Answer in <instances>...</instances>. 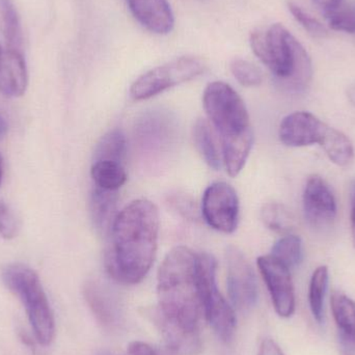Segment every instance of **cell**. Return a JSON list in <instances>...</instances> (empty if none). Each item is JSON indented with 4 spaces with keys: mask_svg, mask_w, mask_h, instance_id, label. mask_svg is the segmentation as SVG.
<instances>
[{
    "mask_svg": "<svg viewBox=\"0 0 355 355\" xmlns=\"http://www.w3.org/2000/svg\"><path fill=\"white\" fill-rule=\"evenodd\" d=\"M288 6H289L290 12L293 15L296 21L300 22V25H302L310 35L316 37H327V28L323 26L322 23L319 22L317 19L313 18L308 12H304L300 6L293 3V2H290Z\"/></svg>",
    "mask_w": 355,
    "mask_h": 355,
    "instance_id": "28",
    "label": "cell"
},
{
    "mask_svg": "<svg viewBox=\"0 0 355 355\" xmlns=\"http://www.w3.org/2000/svg\"><path fill=\"white\" fill-rule=\"evenodd\" d=\"M126 3L137 22L151 33L168 35L174 29V12L168 0H126Z\"/></svg>",
    "mask_w": 355,
    "mask_h": 355,
    "instance_id": "14",
    "label": "cell"
},
{
    "mask_svg": "<svg viewBox=\"0 0 355 355\" xmlns=\"http://www.w3.org/2000/svg\"><path fill=\"white\" fill-rule=\"evenodd\" d=\"M348 97H349L350 102L355 105V85L350 87L348 91Z\"/></svg>",
    "mask_w": 355,
    "mask_h": 355,
    "instance_id": "35",
    "label": "cell"
},
{
    "mask_svg": "<svg viewBox=\"0 0 355 355\" xmlns=\"http://www.w3.org/2000/svg\"><path fill=\"white\" fill-rule=\"evenodd\" d=\"M304 216L312 227H325L337 217V202L322 178L310 177L304 191Z\"/></svg>",
    "mask_w": 355,
    "mask_h": 355,
    "instance_id": "12",
    "label": "cell"
},
{
    "mask_svg": "<svg viewBox=\"0 0 355 355\" xmlns=\"http://www.w3.org/2000/svg\"><path fill=\"white\" fill-rule=\"evenodd\" d=\"M250 46L257 58L290 92H304L313 76L312 60L300 41L279 23L260 27L250 35Z\"/></svg>",
    "mask_w": 355,
    "mask_h": 355,
    "instance_id": "4",
    "label": "cell"
},
{
    "mask_svg": "<svg viewBox=\"0 0 355 355\" xmlns=\"http://www.w3.org/2000/svg\"><path fill=\"white\" fill-rule=\"evenodd\" d=\"M231 72L238 83L243 87H258L262 83L263 75L260 69L248 60H234L231 64Z\"/></svg>",
    "mask_w": 355,
    "mask_h": 355,
    "instance_id": "27",
    "label": "cell"
},
{
    "mask_svg": "<svg viewBox=\"0 0 355 355\" xmlns=\"http://www.w3.org/2000/svg\"><path fill=\"white\" fill-rule=\"evenodd\" d=\"M343 350L345 355H355V350L348 349V348H343Z\"/></svg>",
    "mask_w": 355,
    "mask_h": 355,
    "instance_id": "37",
    "label": "cell"
},
{
    "mask_svg": "<svg viewBox=\"0 0 355 355\" xmlns=\"http://www.w3.org/2000/svg\"><path fill=\"white\" fill-rule=\"evenodd\" d=\"M206 70V64L196 56H182L141 75L131 85L130 95L137 101L147 100L166 89L192 80Z\"/></svg>",
    "mask_w": 355,
    "mask_h": 355,
    "instance_id": "7",
    "label": "cell"
},
{
    "mask_svg": "<svg viewBox=\"0 0 355 355\" xmlns=\"http://www.w3.org/2000/svg\"><path fill=\"white\" fill-rule=\"evenodd\" d=\"M352 242L355 248V181L352 185Z\"/></svg>",
    "mask_w": 355,
    "mask_h": 355,
    "instance_id": "33",
    "label": "cell"
},
{
    "mask_svg": "<svg viewBox=\"0 0 355 355\" xmlns=\"http://www.w3.org/2000/svg\"><path fill=\"white\" fill-rule=\"evenodd\" d=\"M257 264L268 288L275 312L283 318H289L295 312V294L290 269L271 254L260 257Z\"/></svg>",
    "mask_w": 355,
    "mask_h": 355,
    "instance_id": "11",
    "label": "cell"
},
{
    "mask_svg": "<svg viewBox=\"0 0 355 355\" xmlns=\"http://www.w3.org/2000/svg\"><path fill=\"white\" fill-rule=\"evenodd\" d=\"M261 218L271 231L287 233L293 227L294 219L285 206L279 202H268L261 211Z\"/></svg>",
    "mask_w": 355,
    "mask_h": 355,
    "instance_id": "26",
    "label": "cell"
},
{
    "mask_svg": "<svg viewBox=\"0 0 355 355\" xmlns=\"http://www.w3.org/2000/svg\"><path fill=\"white\" fill-rule=\"evenodd\" d=\"M198 281L202 314L213 331L223 342L233 338L236 317L216 285V260L211 254H198Z\"/></svg>",
    "mask_w": 355,
    "mask_h": 355,
    "instance_id": "6",
    "label": "cell"
},
{
    "mask_svg": "<svg viewBox=\"0 0 355 355\" xmlns=\"http://www.w3.org/2000/svg\"><path fill=\"white\" fill-rule=\"evenodd\" d=\"M354 14H355V3L354 4Z\"/></svg>",
    "mask_w": 355,
    "mask_h": 355,
    "instance_id": "38",
    "label": "cell"
},
{
    "mask_svg": "<svg viewBox=\"0 0 355 355\" xmlns=\"http://www.w3.org/2000/svg\"><path fill=\"white\" fill-rule=\"evenodd\" d=\"M202 105L221 137L223 162L227 174L236 177L245 166L254 143L250 116L237 92L223 81L209 83Z\"/></svg>",
    "mask_w": 355,
    "mask_h": 355,
    "instance_id": "3",
    "label": "cell"
},
{
    "mask_svg": "<svg viewBox=\"0 0 355 355\" xmlns=\"http://www.w3.org/2000/svg\"><path fill=\"white\" fill-rule=\"evenodd\" d=\"M329 160L339 166H347L354 158V148L349 137L343 132L327 126L320 143Z\"/></svg>",
    "mask_w": 355,
    "mask_h": 355,
    "instance_id": "21",
    "label": "cell"
},
{
    "mask_svg": "<svg viewBox=\"0 0 355 355\" xmlns=\"http://www.w3.org/2000/svg\"><path fill=\"white\" fill-rule=\"evenodd\" d=\"M28 72L23 51L0 50V93L8 98L24 95Z\"/></svg>",
    "mask_w": 355,
    "mask_h": 355,
    "instance_id": "15",
    "label": "cell"
},
{
    "mask_svg": "<svg viewBox=\"0 0 355 355\" xmlns=\"http://www.w3.org/2000/svg\"><path fill=\"white\" fill-rule=\"evenodd\" d=\"M202 214L216 231L235 232L239 221V200L235 189L225 182L211 184L202 196Z\"/></svg>",
    "mask_w": 355,
    "mask_h": 355,
    "instance_id": "9",
    "label": "cell"
},
{
    "mask_svg": "<svg viewBox=\"0 0 355 355\" xmlns=\"http://www.w3.org/2000/svg\"><path fill=\"white\" fill-rule=\"evenodd\" d=\"M194 146L204 162L213 170L220 168L223 154L220 153L212 125L206 119H198L192 129Z\"/></svg>",
    "mask_w": 355,
    "mask_h": 355,
    "instance_id": "19",
    "label": "cell"
},
{
    "mask_svg": "<svg viewBox=\"0 0 355 355\" xmlns=\"http://www.w3.org/2000/svg\"><path fill=\"white\" fill-rule=\"evenodd\" d=\"M85 302L89 304L97 320L105 327H114L118 322V309L112 296L98 284L89 282L83 288Z\"/></svg>",
    "mask_w": 355,
    "mask_h": 355,
    "instance_id": "18",
    "label": "cell"
},
{
    "mask_svg": "<svg viewBox=\"0 0 355 355\" xmlns=\"http://www.w3.org/2000/svg\"><path fill=\"white\" fill-rule=\"evenodd\" d=\"M2 281L24 306L35 342L50 345L55 335V321L37 273L22 263H12L2 270Z\"/></svg>",
    "mask_w": 355,
    "mask_h": 355,
    "instance_id": "5",
    "label": "cell"
},
{
    "mask_svg": "<svg viewBox=\"0 0 355 355\" xmlns=\"http://www.w3.org/2000/svg\"><path fill=\"white\" fill-rule=\"evenodd\" d=\"M227 286L232 304L239 310H248L258 300L256 275L248 259L235 246L227 248Z\"/></svg>",
    "mask_w": 355,
    "mask_h": 355,
    "instance_id": "10",
    "label": "cell"
},
{
    "mask_svg": "<svg viewBox=\"0 0 355 355\" xmlns=\"http://www.w3.org/2000/svg\"><path fill=\"white\" fill-rule=\"evenodd\" d=\"M271 256L289 269L297 266L302 260V239L292 234L284 236L275 242Z\"/></svg>",
    "mask_w": 355,
    "mask_h": 355,
    "instance_id": "25",
    "label": "cell"
},
{
    "mask_svg": "<svg viewBox=\"0 0 355 355\" xmlns=\"http://www.w3.org/2000/svg\"><path fill=\"white\" fill-rule=\"evenodd\" d=\"M313 1L320 10H322L324 15H327L339 8L343 0H313Z\"/></svg>",
    "mask_w": 355,
    "mask_h": 355,
    "instance_id": "32",
    "label": "cell"
},
{
    "mask_svg": "<svg viewBox=\"0 0 355 355\" xmlns=\"http://www.w3.org/2000/svg\"><path fill=\"white\" fill-rule=\"evenodd\" d=\"M91 176L96 187L118 191L127 181V173L122 164L110 160L94 162Z\"/></svg>",
    "mask_w": 355,
    "mask_h": 355,
    "instance_id": "22",
    "label": "cell"
},
{
    "mask_svg": "<svg viewBox=\"0 0 355 355\" xmlns=\"http://www.w3.org/2000/svg\"><path fill=\"white\" fill-rule=\"evenodd\" d=\"M8 126H6V121L0 116V137H3L6 135Z\"/></svg>",
    "mask_w": 355,
    "mask_h": 355,
    "instance_id": "34",
    "label": "cell"
},
{
    "mask_svg": "<svg viewBox=\"0 0 355 355\" xmlns=\"http://www.w3.org/2000/svg\"><path fill=\"white\" fill-rule=\"evenodd\" d=\"M20 20L10 0H0V50H22Z\"/></svg>",
    "mask_w": 355,
    "mask_h": 355,
    "instance_id": "20",
    "label": "cell"
},
{
    "mask_svg": "<svg viewBox=\"0 0 355 355\" xmlns=\"http://www.w3.org/2000/svg\"><path fill=\"white\" fill-rule=\"evenodd\" d=\"M126 152V135L120 129H114L100 139L94 153V162L110 160L123 164Z\"/></svg>",
    "mask_w": 355,
    "mask_h": 355,
    "instance_id": "23",
    "label": "cell"
},
{
    "mask_svg": "<svg viewBox=\"0 0 355 355\" xmlns=\"http://www.w3.org/2000/svg\"><path fill=\"white\" fill-rule=\"evenodd\" d=\"M2 176H3V158L0 154V185H1Z\"/></svg>",
    "mask_w": 355,
    "mask_h": 355,
    "instance_id": "36",
    "label": "cell"
},
{
    "mask_svg": "<svg viewBox=\"0 0 355 355\" xmlns=\"http://www.w3.org/2000/svg\"><path fill=\"white\" fill-rule=\"evenodd\" d=\"M329 285V268L320 266L313 273L309 289V302L313 316L319 323L323 321V309H324V297Z\"/></svg>",
    "mask_w": 355,
    "mask_h": 355,
    "instance_id": "24",
    "label": "cell"
},
{
    "mask_svg": "<svg viewBox=\"0 0 355 355\" xmlns=\"http://www.w3.org/2000/svg\"><path fill=\"white\" fill-rule=\"evenodd\" d=\"M125 355H159L149 344L141 341L132 342L129 344Z\"/></svg>",
    "mask_w": 355,
    "mask_h": 355,
    "instance_id": "30",
    "label": "cell"
},
{
    "mask_svg": "<svg viewBox=\"0 0 355 355\" xmlns=\"http://www.w3.org/2000/svg\"><path fill=\"white\" fill-rule=\"evenodd\" d=\"M329 125L308 112L289 114L279 125V137L287 147L300 148L320 145Z\"/></svg>",
    "mask_w": 355,
    "mask_h": 355,
    "instance_id": "13",
    "label": "cell"
},
{
    "mask_svg": "<svg viewBox=\"0 0 355 355\" xmlns=\"http://www.w3.org/2000/svg\"><path fill=\"white\" fill-rule=\"evenodd\" d=\"M156 324L174 355H196L202 349V300L198 281V254L186 246L173 248L157 277Z\"/></svg>",
    "mask_w": 355,
    "mask_h": 355,
    "instance_id": "1",
    "label": "cell"
},
{
    "mask_svg": "<svg viewBox=\"0 0 355 355\" xmlns=\"http://www.w3.org/2000/svg\"><path fill=\"white\" fill-rule=\"evenodd\" d=\"M159 223L157 207L148 200H133L118 213L104 254L112 279L137 285L145 279L155 260Z\"/></svg>",
    "mask_w": 355,
    "mask_h": 355,
    "instance_id": "2",
    "label": "cell"
},
{
    "mask_svg": "<svg viewBox=\"0 0 355 355\" xmlns=\"http://www.w3.org/2000/svg\"><path fill=\"white\" fill-rule=\"evenodd\" d=\"M177 124L166 110H152L144 114L135 127V141L146 159L162 160L174 148Z\"/></svg>",
    "mask_w": 355,
    "mask_h": 355,
    "instance_id": "8",
    "label": "cell"
},
{
    "mask_svg": "<svg viewBox=\"0 0 355 355\" xmlns=\"http://www.w3.org/2000/svg\"><path fill=\"white\" fill-rule=\"evenodd\" d=\"M20 225L16 214L6 202L0 200V236L4 239H14L18 235Z\"/></svg>",
    "mask_w": 355,
    "mask_h": 355,
    "instance_id": "29",
    "label": "cell"
},
{
    "mask_svg": "<svg viewBox=\"0 0 355 355\" xmlns=\"http://www.w3.org/2000/svg\"><path fill=\"white\" fill-rule=\"evenodd\" d=\"M331 304L343 347L355 350V302L341 292H334Z\"/></svg>",
    "mask_w": 355,
    "mask_h": 355,
    "instance_id": "17",
    "label": "cell"
},
{
    "mask_svg": "<svg viewBox=\"0 0 355 355\" xmlns=\"http://www.w3.org/2000/svg\"><path fill=\"white\" fill-rule=\"evenodd\" d=\"M118 191L101 189L96 187L92 192L91 208L92 220L98 233L107 235L116 217Z\"/></svg>",
    "mask_w": 355,
    "mask_h": 355,
    "instance_id": "16",
    "label": "cell"
},
{
    "mask_svg": "<svg viewBox=\"0 0 355 355\" xmlns=\"http://www.w3.org/2000/svg\"><path fill=\"white\" fill-rule=\"evenodd\" d=\"M258 355H285L273 340L265 339L260 346Z\"/></svg>",
    "mask_w": 355,
    "mask_h": 355,
    "instance_id": "31",
    "label": "cell"
},
{
    "mask_svg": "<svg viewBox=\"0 0 355 355\" xmlns=\"http://www.w3.org/2000/svg\"><path fill=\"white\" fill-rule=\"evenodd\" d=\"M100 355H110V354H100Z\"/></svg>",
    "mask_w": 355,
    "mask_h": 355,
    "instance_id": "39",
    "label": "cell"
}]
</instances>
